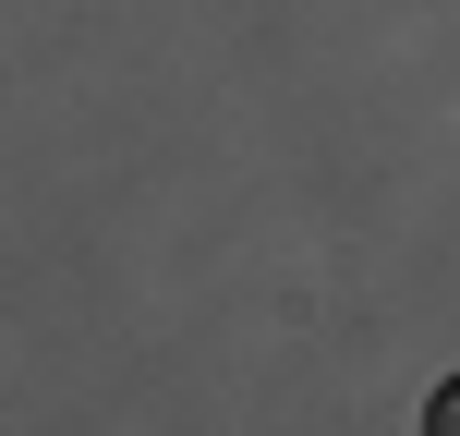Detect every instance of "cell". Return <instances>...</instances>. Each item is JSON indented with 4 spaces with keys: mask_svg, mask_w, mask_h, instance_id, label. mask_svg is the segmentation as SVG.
<instances>
[{
    "mask_svg": "<svg viewBox=\"0 0 460 436\" xmlns=\"http://www.w3.org/2000/svg\"><path fill=\"white\" fill-rule=\"evenodd\" d=\"M424 436H460V388H437V400H424Z\"/></svg>",
    "mask_w": 460,
    "mask_h": 436,
    "instance_id": "1",
    "label": "cell"
}]
</instances>
